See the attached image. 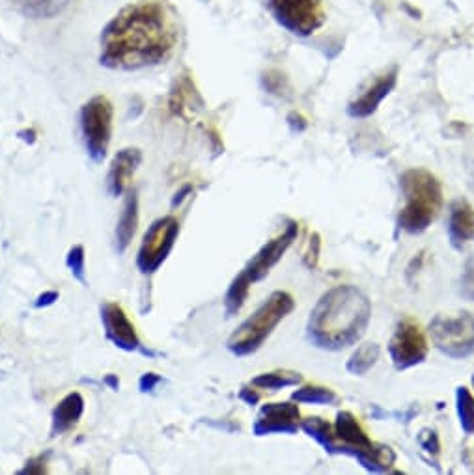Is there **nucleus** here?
Masks as SVG:
<instances>
[{
  "label": "nucleus",
  "mask_w": 474,
  "mask_h": 475,
  "mask_svg": "<svg viewBox=\"0 0 474 475\" xmlns=\"http://www.w3.org/2000/svg\"><path fill=\"white\" fill-rule=\"evenodd\" d=\"M178 42L168 10L155 0L123 8L101 34V63L109 70L137 72L164 62Z\"/></svg>",
  "instance_id": "obj_1"
},
{
  "label": "nucleus",
  "mask_w": 474,
  "mask_h": 475,
  "mask_svg": "<svg viewBox=\"0 0 474 475\" xmlns=\"http://www.w3.org/2000/svg\"><path fill=\"white\" fill-rule=\"evenodd\" d=\"M370 317L371 304L360 289L355 286H336L318 300L307 334L320 349L342 351L364 335Z\"/></svg>",
  "instance_id": "obj_2"
},
{
  "label": "nucleus",
  "mask_w": 474,
  "mask_h": 475,
  "mask_svg": "<svg viewBox=\"0 0 474 475\" xmlns=\"http://www.w3.org/2000/svg\"><path fill=\"white\" fill-rule=\"evenodd\" d=\"M403 208L398 226L411 235L426 231L443 208V187L431 172L424 168H411L400 178Z\"/></svg>",
  "instance_id": "obj_3"
},
{
  "label": "nucleus",
  "mask_w": 474,
  "mask_h": 475,
  "mask_svg": "<svg viewBox=\"0 0 474 475\" xmlns=\"http://www.w3.org/2000/svg\"><path fill=\"white\" fill-rule=\"evenodd\" d=\"M293 308L295 300L290 293H271L262 306L230 335L226 349L233 356H249L256 353L265 344V339L271 335V332L279 326V323L293 312Z\"/></svg>",
  "instance_id": "obj_4"
},
{
  "label": "nucleus",
  "mask_w": 474,
  "mask_h": 475,
  "mask_svg": "<svg viewBox=\"0 0 474 475\" xmlns=\"http://www.w3.org/2000/svg\"><path fill=\"white\" fill-rule=\"evenodd\" d=\"M336 446L332 455H350L359 460V464L371 473H385L392 468L396 455L389 446L371 442L357 418L342 411L336 416L334 423Z\"/></svg>",
  "instance_id": "obj_5"
},
{
  "label": "nucleus",
  "mask_w": 474,
  "mask_h": 475,
  "mask_svg": "<svg viewBox=\"0 0 474 475\" xmlns=\"http://www.w3.org/2000/svg\"><path fill=\"white\" fill-rule=\"evenodd\" d=\"M428 332L433 345L454 360H463L474 353V315L469 312L454 317L437 315Z\"/></svg>",
  "instance_id": "obj_6"
},
{
  "label": "nucleus",
  "mask_w": 474,
  "mask_h": 475,
  "mask_svg": "<svg viewBox=\"0 0 474 475\" xmlns=\"http://www.w3.org/2000/svg\"><path fill=\"white\" fill-rule=\"evenodd\" d=\"M269 14L293 36L309 38L323 26V0H265Z\"/></svg>",
  "instance_id": "obj_7"
},
{
  "label": "nucleus",
  "mask_w": 474,
  "mask_h": 475,
  "mask_svg": "<svg viewBox=\"0 0 474 475\" xmlns=\"http://www.w3.org/2000/svg\"><path fill=\"white\" fill-rule=\"evenodd\" d=\"M113 103L105 95H95L81 111V131L86 151L92 160L107 157L113 137Z\"/></svg>",
  "instance_id": "obj_8"
},
{
  "label": "nucleus",
  "mask_w": 474,
  "mask_h": 475,
  "mask_svg": "<svg viewBox=\"0 0 474 475\" xmlns=\"http://www.w3.org/2000/svg\"><path fill=\"white\" fill-rule=\"evenodd\" d=\"M180 235V222L173 217L157 218L144 233L137 256V265L143 275H153L171 256Z\"/></svg>",
  "instance_id": "obj_9"
},
{
  "label": "nucleus",
  "mask_w": 474,
  "mask_h": 475,
  "mask_svg": "<svg viewBox=\"0 0 474 475\" xmlns=\"http://www.w3.org/2000/svg\"><path fill=\"white\" fill-rule=\"evenodd\" d=\"M389 354L398 371L411 369L426 360L428 342L417 321H413L411 317H405L398 323L390 337Z\"/></svg>",
  "instance_id": "obj_10"
},
{
  "label": "nucleus",
  "mask_w": 474,
  "mask_h": 475,
  "mask_svg": "<svg viewBox=\"0 0 474 475\" xmlns=\"http://www.w3.org/2000/svg\"><path fill=\"white\" fill-rule=\"evenodd\" d=\"M297 233H299L297 222H288L286 228L282 229V233L277 235L275 239H271L267 245H263L258 250V254L249 261V265L242 270L243 276L251 284H256V282L263 280L269 275V270L273 268L282 259L286 250L297 239Z\"/></svg>",
  "instance_id": "obj_11"
},
{
  "label": "nucleus",
  "mask_w": 474,
  "mask_h": 475,
  "mask_svg": "<svg viewBox=\"0 0 474 475\" xmlns=\"http://www.w3.org/2000/svg\"><path fill=\"white\" fill-rule=\"evenodd\" d=\"M299 429H301V412L297 404L267 402L258 412L252 432L256 436L295 434Z\"/></svg>",
  "instance_id": "obj_12"
},
{
  "label": "nucleus",
  "mask_w": 474,
  "mask_h": 475,
  "mask_svg": "<svg viewBox=\"0 0 474 475\" xmlns=\"http://www.w3.org/2000/svg\"><path fill=\"white\" fill-rule=\"evenodd\" d=\"M101 321H104L107 337L118 349H122L125 353L143 351L141 337H139L137 330H134V325L129 321L127 314L123 312L120 304L105 302L104 306H101Z\"/></svg>",
  "instance_id": "obj_13"
},
{
  "label": "nucleus",
  "mask_w": 474,
  "mask_h": 475,
  "mask_svg": "<svg viewBox=\"0 0 474 475\" xmlns=\"http://www.w3.org/2000/svg\"><path fill=\"white\" fill-rule=\"evenodd\" d=\"M398 81V70L392 67L390 72L383 73L374 81V84H370L360 97L351 101L348 107V114L351 118H368L378 111V107L383 103V99L394 90Z\"/></svg>",
  "instance_id": "obj_14"
},
{
  "label": "nucleus",
  "mask_w": 474,
  "mask_h": 475,
  "mask_svg": "<svg viewBox=\"0 0 474 475\" xmlns=\"http://www.w3.org/2000/svg\"><path fill=\"white\" fill-rule=\"evenodd\" d=\"M141 159H143L141 151L133 150V148H127L116 153V157L111 162V170L107 176V189L111 196L118 198L127 190L134 170H137V166L141 164Z\"/></svg>",
  "instance_id": "obj_15"
},
{
  "label": "nucleus",
  "mask_w": 474,
  "mask_h": 475,
  "mask_svg": "<svg viewBox=\"0 0 474 475\" xmlns=\"http://www.w3.org/2000/svg\"><path fill=\"white\" fill-rule=\"evenodd\" d=\"M449 237L458 250L474 239V208L467 199H456L450 206Z\"/></svg>",
  "instance_id": "obj_16"
},
{
  "label": "nucleus",
  "mask_w": 474,
  "mask_h": 475,
  "mask_svg": "<svg viewBox=\"0 0 474 475\" xmlns=\"http://www.w3.org/2000/svg\"><path fill=\"white\" fill-rule=\"evenodd\" d=\"M84 412V399L79 392L67 393L53 411V425H51V434L60 436L70 432L79 420L83 418Z\"/></svg>",
  "instance_id": "obj_17"
},
{
  "label": "nucleus",
  "mask_w": 474,
  "mask_h": 475,
  "mask_svg": "<svg viewBox=\"0 0 474 475\" xmlns=\"http://www.w3.org/2000/svg\"><path fill=\"white\" fill-rule=\"evenodd\" d=\"M139 226V196L137 192H129L123 203V211L116 226V248L118 252H125V248L131 245L134 233H137Z\"/></svg>",
  "instance_id": "obj_18"
},
{
  "label": "nucleus",
  "mask_w": 474,
  "mask_h": 475,
  "mask_svg": "<svg viewBox=\"0 0 474 475\" xmlns=\"http://www.w3.org/2000/svg\"><path fill=\"white\" fill-rule=\"evenodd\" d=\"M14 3L32 19H53L65 10L70 0H14Z\"/></svg>",
  "instance_id": "obj_19"
},
{
  "label": "nucleus",
  "mask_w": 474,
  "mask_h": 475,
  "mask_svg": "<svg viewBox=\"0 0 474 475\" xmlns=\"http://www.w3.org/2000/svg\"><path fill=\"white\" fill-rule=\"evenodd\" d=\"M301 383H302V377L295 371H271V373H262V375L252 379L251 386L260 388V390L277 392L288 386H297Z\"/></svg>",
  "instance_id": "obj_20"
},
{
  "label": "nucleus",
  "mask_w": 474,
  "mask_h": 475,
  "mask_svg": "<svg viewBox=\"0 0 474 475\" xmlns=\"http://www.w3.org/2000/svg\"><path fill=\"white\" fill-rule=\"evenodd\" d=\"M301 429L311 438H314L327 453H334L336 436H334V427L331 423H327L321 418H307V420H301Z\"/></svg>",
  "instance_id": "obj_21"
},
{
  "label": "nucleus",
  "mask_w": 474,
  "mask_h": 475,
  "mask_svg": "<svg viewBox=\"0 0 474 475\" xmlns=\"http://www.w3.org/2000/svg\"><path fill=\"white\" fill-rule=\"evenodd\" d=\"M380 345L376 344H364L360 345L353 354L351 358L348 360L346 364V369L348 373H351V375H366V373L376 365V362L380 360Z\"/></svg>",
  "instance_id": "obj_22"
},
{
  "label": "nucleus",
  "mask_w": 474,
  "mask_h": 475,
  "mask_svg": "<svg viewBox=\"0 0 474 475\" xmlns=\"http://www.w3.org/2000/svg\"><path fill=\"white\" fill-rule=\"evenodd\" d=\"M251 286L252 284L243 276V273L235 276V280L232 282V286L228 287L226 296H224V310H226L228 317H233L237 312L243 308V304H245L249 291H251Z\"/></svg>",
  "instance_id": "obj_23"
},
{
  "label": "nucleus",
  "mask_w": 474,
  "mask_h": 475,
  "mask_svg": "<svg viewBox=\"0 0 474 475\" xmlns=\"http://www.w3.org/2000/svg\"><path fill=\"white\" fill-rule=\"evenodd\" d=\"M456 411L463 432L474 434V395L465 386L456 390Z\"/></svg>",
  "instance_id": "obj_24"
},
{
  "label": "nucleus",
  "mask_w": 474,
  "mask_h": 475,
  "mask_svg": "<svg viewBox=\"0 0 474 475\" xmlns=\"http://www.w3.org/2000/svg\"><path fill=\"white\" fill-rule=\"evenodd\" d=\"M291 399L297 402H307V404H334L338 401V395L325 386L307 384L299 388L291 393Z\"/></svg>",
  "instance_id": "obj_25"
},
{
  "label": "nucleus",
  "mask_w": 474,
  "mask_h": 475,
  "mask_svg": "<svg viewBox=\"0 0 474 475\" xmlns=\"http://www.w3.org/2000/svg\"><path fill=\"white\" fill-rule=\"evenodd\" d=\"M84 263H86V256H84V247L83 245H75L70 252H67L65 265H67V268H70V273L74 275V278L77 282H81V284H86Z\"/></svg>",
  "instance_id": "obj_26"
},
{
  "label": "nucleus",
  "mask_w": 474,
  "mask_h": 475,
  "mask_svg": "<svg viewBox=\"0 0 474 475\" xmlns=\"http://www.w3.org/2000/svg\"><path fill=\"white\" fill-rule=\"evenodd\" d=\"M459 295L465 300L474 302V259L467 263L463 275L459 278Z\"/></svg>",
  "instance_id": "obj_27"
},
{
  "label": "nucleus",
  "mask_w": 474,
  "mask_h": 475,
  "mask_svg": "<svg viewBox=\"0 0 474 475\" xmlns=\"http://www.w3.org/2000/svg\"><path fill=\"white\" fill-rule=\"evenodd\" d=\"M419 444L424 451L428 453H433L437 455L439 450H441V444H439V438H437V432L435 431H430V429H424L419 436Z\"/></svg>",
  "instance_id": "obj_28"
},
{
  "label": "nucleus",
  "mask_w": 474,
  "mask_h": 475,
  "mask_svg": "<svg viewBox=\"0 0 474 475\" xmlns=\"http://www.w3.org/2000/svg\"><path fill=\"white\" fill-rule=\"evenodd\" d=\"M163 379L159 375H155V373H146V375H143L139 386H141V392L148 393V392H153L155 386L161 383Z\"/></svg>",
  "instance_id": "obj_29"
},
{
  "label": "nucleus",
  "mask_w": 474,
  "mask_h": 475,
  "mask_svg": "<svg viewBox=\"0 0 474 475\" xmlns=\"http://www.w3.org/2000/svg\"><path fill=\"white\" fill-rule=\"evenodd\" d=\"M318 254H320V237L312 235L311 237V243H309V252H307V265L314 267L318 261Z\"/></svg>",
  "instance_id": "obj_30"
},
{
  "label": "nucleus",
  "mask_w": 474,
  "mask_h": 475,
  "mask_svg": "<svg viewBox=\"0 0 474 475\" xmlns=\"http://www.w3.org/2000/svg\"><path fill=\"white\" fill-rule=\"evenodd\" d=\"M56 300H58V293L56 291H45L44 295H40L36 298V302H34V306H36L38 310L40 308H47V306H53Z\"/></svg>",
  "instance_id": "obj_31"
},
{
  "label": "nucleus",
  "mask_w": 474,
  "mask_h": 475,
  "mask_svg": "<svg viewBox=\"0 0 474 475\" xmlns=\"http://www.w3.org/2000/svg\"><path fill=\"white\" fill-rule=\"evenodd\" d=\"M240 397L247 402V404H256L258 401H260V393L256 392V390H252V388H242V392H240Z\"/></svg>",
  "instance_id": "obj_32"
},
{
  "label": "nucleus",
  "mask_w": 474,
  "mask_h": 475,
  "mask_svg": "<svg viewBox=\"0 0 474 475\" xmlns=\"http://www.w3.org/2000/svg\"><path fill=\"white\" fill-rule=\"evenodd\" d=\"M19 137H21L25 142H28V144H34V141H36V132H34L32 129H30V131H21Z\"/></svg>",
  "instance_id": "obj_33"
},
{
  "label": "nucleus",
  "mask_w": 474,
  "mask_h": 475,
  "mask_svg": "<svg viewBox=\"0 0 474 475\" xmlns=\"http://www.w3.org/2000/svg\"><path fill=\"white\" fill-rule=\"evenodd\" d=\"M187 192H191V187H185L180 194H176V198H174V206H178V203H182V201L187 198V196H185Z\"/></svg>",
  "instance_id": "obj_34"
},
{
  "label": "nucleus",
  "mask_w": 474,
  "mask_h": 475,
  "mask_svg": "<svg viewBox=\"0 0 474 475\" xmlns=\"http://www.w3.org/2000/svg\"><path fill=\"white\" fill-rule=\"evenodd\" d=\"M105 384H109V386H111L113 390H118V386H120V383H118V379H116V377H113V375L105 379Z\"/></svg>",
  "instance_id": "obj_35"
},
{
  "label": "nucleus",
  "mask_w": 474,
  "mask_h": 475,
  "mask_svg": "<svg viewBox=\"0 0 474 475\" xmlns=\"http://www.w3.org/2000/svg\"><path fill=\"white\" fill-rule=\"evenodd\" d=\"M470 183H472V190H474V166H472V174H470Z\"/></svg>",
  "instance_id": "obj_36"
},
{
  "label": "nucleus",
  "mask_w": 474,
  "mask_h": 475,
  "mask_svg": "<svg viewBox=\"0 0 474 475\" xmlns=\"http://www.w3.org/2000/svg\"><path fill=\"white\" fill-rule=\"evenodd\" d=\"M472 386H474V377H472Z\"/></svg>",
  "instance_id": "obj_37"
}]
</instances>
